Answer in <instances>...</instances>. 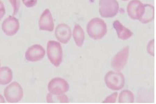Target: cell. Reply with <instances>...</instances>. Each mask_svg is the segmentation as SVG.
Instances as JSON below:
<instances>
[{
    "instance_id": "obj_15",
    "label": "cell",
    "mask_w": 156,
    "mask_h": 104,
    "mask_svg": "<svg viewBox=\"0 0 156 104\" xmlns=\"http://www.w3.org/2000/svg\"><path fill=\"white\" fill-rule=\"evenodd\" d=\"M73 37L76 45L79 47L83 45L85 41V32L80 25H75L73 32Z\"/></svg>"
},
{
    "instance_id": "obj_16",
    "label": "cell",
    "mask_w": 156,
    "mask_h": 104,
    "mask_svg": "<svg viewBox=\"0 0 156 104\" xmlns=\"http://www.w3.org/2000/svg\"><path fill=\"white\" fill-rule=\"evenodd\" d=\"M12 79V72L10 68L7 66L0 68V85L8 84Z\"/></svg>"
},
{
    "instance_id": "obj_5",
    "label": "cell",
    "mask_w": 156,
    "mask_h": 104,
    "mask_svg": "<svg viewBox=\"0 0 156 104\" xmlns=\"http://www.w3.org/2000/svg\"><path fill=\"white\" fill-rule=\"evenodd\" d=\"M99 12L101 16L112 18L117 15L119 5L117 0H99Z\"/></svg>"
},
{
    "instance_id": "obj_2",
    "label": "cell",
    "mask_w": 156,
    "mask_h": 104,
    "mask_svg": "<svg viewBox=\"0 0 156 104\" xmlns=\"http://www.w3.org/2000/svg\"><path fill=\"white\" fill-rule=\"evenodd\" d=\"M47 53L49 60L55 67H58L62 62L63 51L60 43L49 41L47 45Z\"/></svg>"
},
{
    "instance_id": "obj_13",
    "label": "cell",
    "mask_w": 156,
    "mask_h": 104,
    "mask_svg": "<svg viewBox=\"0 0 156 104\" xmlns=\"http://www.w3.org/2000/svg\"><path fill=\"white\" fill-rule=\"evenodd\" d=\"M113 28L117 32L118 38L122 40H127L133 35L132 32L125 27L118 20H115L113 23Z\"/></svg>"
},
{
    "instance_id": "obj_18",
    "label": "cell",
    "mask_w": 156,
    "mask_h": 104,
    "mask_svg": "<svg viewBox=\"0 0 156 104\" xmlns=\"http://www.w3.org/2000/svg\"><path fill=\"white\" fill-rule=\"evenodd\" d=\"M133 93L129 90H123L120 93L119 97V103H133L134 102Z\"/></svg>"
},
{
    "instance_id": "obj_1",
    "label": "cell",
    "mask_w": 156,
    "mask_h": 104,
    "mask_svg": "<svg viewBox=\"0 0 156 104\" xmlns=\"http://www.w3.org/2000/svg\"><path fill=\"white\" fill-rule=\"evenodd\" d=\"M87 32L90 38L98 40L102 39L107 34V25L102 19L94 18L88 22L87 27Z\"/></svg>"
},
{
    "instance_id": "obj_4",
    "label": "cell",
    "mask_w": 156,
    "mask_h": 104,
    "mask_svg": "<svg viewBox=\"0 0 156 104\" xmlns=\"http://www.w3.org/2000/svg\"><path fill=\"white\" fill-rule=\"evenodd\" d=\"M3 93L5 99L10 103H17L23 97V89L17 82H13L5 87Z\"/></svg>"
},
{
    "instance_id": "obj_7",
    "label": "cell",
    "mask_w": 156,
    "mask_h": 104,
    "mask_svg": "<svg viewBox=\"0 0 156 104\" xmlns=\"http://www.w3.org/2000/svg\"><path fill=\"white\" fill-rule=\"evenodd\" d=\"M129 46H125L117 53L111 61V66L115 70H122L127 64L129 57Z\"/></svg>"
},
{
    "instance_id": "obj_14",
    "label": "cell",
    "mask_w": 156,
    "mask_h": 104,
    "mask_svg": "<svg viewBox=\"0 0 156 104\" xmlns=\"http://www.w3.org/2000/svg\"><path fill=\"white\" fill-rule=\"evenodd\" d=\"M144 5L145 9L144 13L139 21L142 23L146 24L151 22L154 19V8L153 5L149 4H144Z\"/></svg>"
},
{
    "instance_id": "obj_9",
    "label": "cell",
    "mask_w": 156,
    "mask_h": 104,
    "mask_svg": "<svg viewBox=\"0 0 156 104\" xmlns=\"http://www.w3.org/2000/svg\"><path fill=\"white\" fill-rule=\"evenodd\" d=\"M145 5L139 0H132L127 5V12L130 18L139 20L143 16Z\"/></svg>"
},
{
    "instance_id": "obj_26",
    "label": "cell",
    "mask_w": 156,
    "mask_h": 104,
    "mask_svg": "<svg viewBox=\"0 0 156 104\" xmlns=\"http://www.w3.org/2000/svg\"><path fill=\"white\" fill-rule=\"evenodd\" d=\"M1 61H0V66H1Z\"/></svg>"
},
{
    "instance_id": "obj_23",
    "label": "cell",
    "mask_w": 156,
    "mask_h": 104,
    "mask_svg": "<svg viewBox=\"0 0 156 104\" xmlns=\"http://www.w3.org/2000/svg\"><path fill=\"white\" fill-rule=\"evenodd\" d=\"M5 5H3L2 2L0 1V21L2 19L3 17L5 16Z\"/></svg>"
},
{
    "instance_id": "obj_19",
    "label": "cell",
    "mask_w": 156,
    "mask_h": 104,
    "mask_svg": "<svg viewBox=\"0 0 156 104\" xmlns=\"http://www.w3.org/2000/svg\"><path fill=\"white\" fill-rule=\"evenodd\" d=\"M9 1L12 5V7L13 8V14L15 15L17 14L19 10L20 6V0H9Z\"/></svg>"
},
{
    "instance_id": "obj_11",
    "label": "cell",
    "mask_w": 156,
    "mask_h": 104,
    "mask_svg": "<svg viewBox=\"0 0 156 104\" xmlns=\"http://www.w3.org/2000/svg\"><path fill=\"white\" fill-rule=\"evenodd\" d=\"M39 28L42 31L53 32L54 28V23L51 12L48 9L44 10L40 17Z\"/></svg>"
},
{
    "instance_id": "obj_20",
    "label": "cell",
    "mask_w": 156,
    "mask_h": 104,
    "mask_svg": "<svg viewBox=\"0 0 156 104\" xmlns=\"http://www.w3.org/2000/svg\"><path fill=\"white\" fill-rule=\"evenodd\" d=\"M117 96H118V93L115 92L110 95V96L107 97L105 100H104L102 102L104 103H115L116 102V99H117Z\"/></svg>"
},
{
    "instance_id": "obj_21",
    "label": "cell",
    "mask_w": 156,
    "mask_h": 104,
    "mask_svg": "<svg viewBox=\"0 0 156 104\" xmlns=\"http://www.w3.org/2000/svg\"><path fill=\"white\" fill-rule=\"evenodd\" d=\"M37 0H22V2L26 7L32 8L37 5Z\"/></svg>"
},
{
    "instance_id": "obj_22",
    "label": "cell",
    "mask_w": 156,
    "mask_h": 104,
    "mask_svg": "<svg viewBox=\"0 0 156 104\" xmlns=\"http://www.w3.org/2000/svg\"><path fill=\"white\" fill-rule=\"evenodd\" d=\"M154 40L152 39L149 42L148 45L147 46V51L151 56H154Z\"/></svg>"
},
{
    "instance_id": "obj_8",
    "label": "cell",
    "mask_w": 156,
    "mask_h": 104,
    "mask_svg": "<svg viewBox=\"0 0 156 104\" xmlns=\"http://www.w3.org/2000/svg\"><path fill=\"white\" fill-rule=\"evenodd\" d=\"M45 54V50L41 45L35 44L27 49L25 53V58L28 62H35L42 60Z\"/></svg>"
},
{
    "instance_id": "obj_3",
    "label": "cell",
    "mask_w": 156,
    "mask_h": 104,
    "mask_svg": "<svg viewBox=\"0 0 156 104\" xmlns=\"http://www.w3.org/2000/svg\"><path fill=\"white\" fill-rule=\"evenodd\" d=\"M105 82L107 87L113 91H119L124 86V75L119 71H110L106 73Z\"/></svg>"
},
{
    "instance_id": "obj_10",
    "label": "cell",
    "mask_w": 156,
    "mask_h": 104,
    "mask_svg": "<svg viewBox=\"0 0 156 104\" xmlns=\"http://www.w3.org/2000/svg\"><path fill=\"white\" fill-rule=\"evenodd\" d=\"M19 20L12 16H10L5 18L2 24L3 32L8 36L15 35L19 31Z\"/></svg>"
},
{
    "instance_id": "obj_12",
    "label": "cell",
    "mask_w": 156,
    "mask_h": 104,
    "mask_svg": "<svg viewBox=\"0 0 156 104\" xmlns=\"http://www.w3.org/2000/svg\"><path fill=\"white\" fill-rule=\"evenodd\" d=\"M72 32L67 24H58L55 30V36L61 43L67 44L71 39Z\"/></svg>"
},
{
    "instance_id": "obj_25",
    "label": "cell",
    "mask_w": 156,
    "mask_h": 104,
    "mask_svg": "<svg viewBox=\"0 0 156 104\" xmlns=\"http://www.w3.org/2000/svg\"><path fill=\"white\" fill-rule=\"evenodd\" d=\"M122 1H128V0H122Z\"/></svg>"
},
{
    "instance_id": "obj_24",
    "label": "cell",
    "mask_w": 156,
    "mask_h": 104,
    "mask_svg": "<svg viewBox=\"0 0 156 104\" xmlns=\"http://www.w3.org/2000/svg\"><path fill=\"white\" fill-rule=\"evenodd\" d=\"M5 100L4 98L0 94V103H5Z\"/></svg>"
},
{
    "instance_id": "obj_6",
    "label": "cell",
    "mask_w": 156,
    "mask_h": 104,
    "mask_svg": "<svg viewBox=\"0 0 156 104\" xmlns=\"http://www.w3.org/2000/svg\"><path fill=\"white\" fill-rule=\"evenodd\" d=\"M69 89L68 82L62 78H54L48 85L49 92L53 95H63L68 91Z\"/></svg>"
},
{
    "instance_id": "obj_17",
    "label": "cell",
    "mask_w": 156,
    "mask_h": 104,
    "mask_svg": "<svg viewBox=\"0 0 156 104\" xmlns=\"http://www.w3.org/2000/svg\"><path fill=\"white\" fill-rule=\"evenodd\" d=\"M47 102L48 103H68L69 99L65 95H53L48 93L47 95Z\"/></svg>"
}]
</instances>
